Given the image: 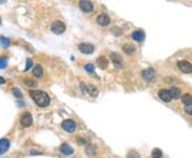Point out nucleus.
Returning <instances> with one entry per match:
<instances>
[{
  "label": "nucleus",
  "instance_id": "obj_24",
  "mask_svg": "<svg viewBox=\"0 0 192 158\" xmlns=\"http://www.w3.org/2000/svg\"><path fill=\"white\" fill-rule=\"evenodd\" d=\"M152 155L154 156V158H161L162 156V152L159 149H154L152 152Z\"/></svg>",
  "mask_w": 192,
  "mask_h": 158
},
{
  "label": "nucleus",
  "instance_id": "obj_31",
  "mask_svg": "<svg viewBox=\"0 0 192 158\" xmlns=\"http://www.w3.org/2000/svg\"><path fill=\"white\" fill-rule=\"evenodd\" d=\"M185 111H186V113L189 114V116H192V105L186 106L185 107Z\"/></svg>",
  "mask_w": 192,
  "mask_h": 158
},
{
  "label": "nucleus",
  "instance_id": "obj_34",
  "mask_svg": "<svg viewBox=\"0 0 192 158\" xmlns=\"http://www.w3.org/2000/svg\"><path fill=\"white\" fill-rule=\"evenodd\" d=\"M0 23H1V18H0Z\"/></svg>",
  "mask_w": 192,
  "mask_h": 158
},
{
  "label": "nucleus",
  "instance_id": "obj_3",
  "mask_svg": "<svg viewBox=\"0 0 192 158\" xmlns=\"http://www.w3.org/2000/svg\"><path fill=\"white\" fill-rule=\"evenodd\" d=\"M62 128H63L65 132L67 133H74L76 130V123H75L73 120L69 119V120H64L61 124Z\"/></svg>",
  "mask_w": 192,
  "mask_h": 158
},
{
  "label": "nucleus",
  "instance_id": "obj_4",
  "mask_svg": "<svg viewBox=\"0 0 192 158\" xmlns=\"http://www.w3.org/2000/svg\"><path fill=\"white\" fill-rule=\"evenodd\" d=\"M32 123H33V119H32V116L29 112H26V113H24L23 116L20 117V124L23 127H29L32 125Z\"/></svg>",
  "mask_w": 192,
  "mask_h": 158
},
{
  "label": "nucleus",
  "instance_id": "obj_9",
  "mask_svg": "<svg viewBox=\"0 0 192 158\" xmlns=\"http://www.w3.org/2000/svg\"><path fill=\"white\" fill-rule=\"evenodd\" d=\"M155 76H156V73H155V71H154L153 68H146V69H144V71L142 72V77L145 80H147V81L153 80L154 78H155Z\"/></svg>",
  "mask_w": 192,
  "mask_h": 158
},
{
  "label": "nucleus",
  "instance_id": "obj_23",
  "mask_svg": "<svg viewBox=\"0 0 192 158\" xmlns=\"http://www.w3.org/2000/svg\"><path fill=\"white\" fill-rule=\"evenodd\" d=\"M24 84H25L27 87H29V88H34V87H36V85H37V82L34 81V80H31V79L24 80Z\"/></svg>",
  "mask_w": 192,
  "mask_h": 158
},
{
  "label": "nucleus",
  "instance_id": "obj_30",
  "mask_svg": "<svg viewBox=\"0 0 192 158\" xmlns=\"http://www.w3.org/2000/svg\"><path fill=\"white\" fill-rule=\"evenodd\" d=\"M13 93H14V96H16L17 98H21V97H23V93H21V91L19 89H17V88L13 90Z\"/></svg>",
  "mask_w": 192,
  "mask_h": 158
},
{
  "label": "nucleus",
  "instance_id": "obj_20",
  "mask_svg": "<svg viewBox=\"0 0 192 158\" xmlns=\"http://www.w3.org/2000/svg\"><path fill=\"white\" fill-rule=\"evenodd\" d=\"M32 73H33V75L36 77H39V78H41V77L43 76V68L41 65H36L33 68V69H32Z\"/></svg>",
  "mask_w": 192,
  "mask_h": 158
},
{
  "label": "nucleus",
  "instance_id": "obj_16",
  "mask_svg": "<svg viewBox=\"0 0 192 158\" xmlns=\"http://www.w3.org/2000/svg\"><path fill=\"white\" fill-rule=\"evenodd\" d=\"M97 64L102 69H106L108 66V59L106 57H99L97 59Z\"/></svg>",
  "mask_w": 192,
  "mask_h": 158
},
{
  "label": "nucleus",
  "instance_id": "obj_32",
  "mask_svg": "<svg viewBox=\"0 0 192 158\" xmlns=\"http://www.w3.org/2000/svg\"><path fill=\"white\" fill-rule=\"evenodd\" d=\"M80 87H81V91H82V92H86V87H85V84H82V82H81Z\"/></svg>",
  "mask_w": 192,
  "mask_h": 158
},
{
  "label": "nucleus",
  "instance_id": "obj_27",
  "mask_svg": "<svg viewBox=\"0 0 192 158\" xmlns=\"http://www.w3.org/2000/svg\"><path fill=\"white\" fill-rule=\"evenodd\" d=\"M7 64H8L7 58H4V57H0V69L4 68L5 66H7Z\"/></svg>",
  "mask_w": 192,
  "mask_h": 158
},
{
  "label": "nucleus",
  "instance_id": "obj_2",
  "mask_svg": "<svg viewBox=\"0 0 192 158\" xmlns=\"http://www.w3.org/2000/svg\"><path fill=\"white\" fill-rule=\"evenodd\" d=\"M50 29H51V31H52L53 33L58 34V35H59V34H62L64 31H65L66 27H65V25H64L63 23H62V21L56 20V21H53V23L51 24Z\"/></svg>",
  "mask_w": 192,
  "mask_h": 158
},
{
  "label": "nucleus",
  "instance_id": "obj_22",
  "mask_svg": "<svg viewBox=\"0 0 192 158\" xmlns=\"http://www.w3.org/2000/svg\"><path fill=\"white\" fill-rule=\"evenodd\" d=\"M85 152L89 156H94V155L96 154V148L94 145H89V146H86Z\"/></svg>",
  "mask_w": 192,
  "mask_h": 158
},
{
  "label": "nucleus",
  "instance_id": "obj_17",
  "mask_svg": "<svg viewBox=\"0 0 192 158\" xmlns=\"http://www.w3.org/2000/svg\"><path fill=\"white\" fill-rule=\"evenodd\" d=\"M182 101H183V104H185V106L192 105V96H191V94L186 93V94L182 95Z\"/></svg>",
  "mask_w": 192,
  "mask_h": 158
},
{
  "label": "nucleus",
  "instance_id": "obj_12",
  "mask_svg": "<svg viewBox=\"0 0 192 158\" xmlns=\"http://www.w3.org/2000/svg\"><path fill=\"white\" fill-rule=\"evenodd\" d=\"M10 148V141L8 139H1L0 140V155L4 154Z\"/></svg>",
  "mask_w": 192,
  "mask_h": 158
},
{
  "label": "nucleus",
  "instance_id": "obj_18",
  "mask_svg": "<svg viewBox=\"0 0 192 158\" xmlns=\"http://www.w3.org/2000/svg\"><path fill=\"white\" fill-rule=\"evenodd\" d=\"M134 50H136V48H134V45L129 44V43H127L123 46V52H126L127 55H131L132 52H134Z\"/></svg>",
  "mask_w": 192,
  "mask_h": 158
},
{
  "label": "nucleus",
  "instance_id": "obj_29",
  "mask_svg": "<svg viewBox=\"0 0 192 158\" xmlns=\"http://www.w3.org/2000/svg\"><path fill=\"white\" fill-rule=\"evenodd\" d=\"M32 63H33V61H32L30 58L27 59V64H26V68H25V69H24V71H25V72L29 71V69L32 68Z\"/></svg>",
  "mask_w": 192,
  "mask_h": 158
},
{
  "label": "nucleus",
  "instance_id": "obj_33",
  "mask_svg": "<svg viewBox=\"0 0 192 158\" xmlns=\"http://www.w3.org/2000/svg\"><path fill=\"white\" fill-rule=\"evenodd\" d=\"M5 84V79L3 78V77L0 76V84Z\"/></svg>",
  "mask_w": 192,
  "mask_h": 158
},
{
  "label": "nucleus",
  "instance_id": "obj_7",
  "mask_svg": "<svg viewBox=\"0 0 192 158\" xmlns=\"http://www.w3.org/2000/svg\"><path fill=\"white\" fill-rule=\"evenodd\" d=\"M78 49L85 55H90V53L94 52V46L90 43H82V44H79Z\"/></svg>",
  "mask_w": 192,
  "mask_h": 158
},
{
  "label": "nucleus",
  "instance_id": "obj_11",
  "mask_svg": "<svg viewBox=\"0 0 192 158\" xmlns=\"http://www.w3.org/2000/svg\"><path fill=\"white\" fill-rule=\"evenodd\" d=\"M60 152L63 155H65V156H69V155H72L74 153V150H73L71 145H69V144H66V143H63V144H61V146H60Z\"/></svg>",
  "mask_w": 192,
  "mask_h": 158
},
{
  "label": "nucleus",
  "instance_id": "obj_25",
  "mask_svg": "<svg viewBox=\"0 0 192 158\" xmlns=\"http://www.w3.org/2000/svg\"><path fill=\"white\" fill-rule=\"evenodd\" d=\"M127 158H140V155L137 151L131 150V151L128 153V155H127Z\"/></svg>",
  "mask_w": 192,
  "mask_h": 158
},
{
  "label": "nucleus",
  "instance_id": "obj_21",
  "mask_svg": "<svg viewBox=\"0 0 192 158\" xmlns=\"http://www.w3.org/2000/svg\"><path fill=\"white\" fill-rule=\"evenodd\" d=\"M11 44L10 40L8 37H4V36H0V45H1L3 48H7L9 47Z\"/></svg>",
  "mask_w": 192,
  "mask_h": 158
},
{
  "label": "nucleus",
  "instance_id": "obj_26",
  "mask_svg": "<svg viewBox=\"0 0 192 158\" xmlns=\"http://www.w3.org/2000/svg\"><path fill=\"white\" fill-rule=\"evenodd\" d=\"M111 32H112L113 34H114L115 36H120L121 34H122V29L115 26V27H113V28L111 29Z\"/></svg>",
  "mask_w": 192,
  "mask_h": 158
},
{
  "label": "nucleus",
  "instance_id": "obj_10",
  "mask_svg": "<svg viewBox=\"0 0 192 158\" xmlns=\"http://www.w3.org/2000/svg\"><path fill=\"white\" fill-rule=\"evenodd\" d=\"M158 96L160 100H162L163 101H167V103H169V101H171L172 97H171V94H170L169 90H160L158 92Z\"/></svg>",
  "mask_w": 192,
  "mask_h": 158
},
{
  "label": "nucleus",
  "instance_id": "obj_19",
  "mask_svg": "<svg viewBox=\"0 0 192 158\" xmlns=\"http://www.w3.org/2000/svg\"><path fill=\"white\" fill-rule=\"evenodd\" d=\"M86 92H88L91 96H94V97H96V96L98 95V90L96 89L95 85H92V84L86 87Z\"/></svg>",
  "mask_w": 192,
  "mask_h": 158
},
{
  "label": "nucleus",
  "instance_id": "obj_1",
  "mask_svg": "<svg viewBox=\"0 0 192 158\" xmlns=\"http://www.w3.org/2000/svg\"><path fill=\"white\" fill-rule=\"evenodd\" d=\"M30 96L33 98V101L36 103L37 106L40 107H47L50 104V97L44 91L34 90L30 92Z\"/></svg>",
  "mask_w": 192,
  "mask_h": 158
},
{
  "label": "nucleus",
  "instance_id": "obj_8",
  "mask_svg": "<svg viewBox=\"0 0 192 158\" xmlns=\"http://www.w3.org/2000/svg\"><path fill=\"white\" fill-rule=\"evenodd\" d=\"M97 23L99 24L102 27H106L109 25L110 23V18L109 16H108L106 13H101V14H99L97 16Z\"/></svg>",
  "mask_w": 192,
  "mask_h": 158
},
{
  "label": "nucleus",
  "instance_id": "obj_6",
  "mask_svg": "<svg viewBox=\"0 0 192 158\" xmlns=\"http://www.w3.org/2000/svg\"><path fill=\"white\" fill-rule=\"evenodd\" d=\"M79 7H80V9L85 13H90L94 10L93 3H92L91 1H89V0H81L79 2Z\"/></svg>",
  "mask_w": 192,
  "mask_h": 158
},
{
  "label": "nucleus",
  "instance_id": "obj_14",
  "mask_svg": "<svg viewBox=\"0 0 192 158\" xmlns=\"http://www.w3.org/2000/svg\"><path fill=\"white\" fill-rule=\"evenodd\" d=\"M132 39L137 42H141L143 39H144V33L141 31V30H137L134 32H132V35H131Z\"/></svg>",
  "mask_w": 192,
  "mask_h": 158
},
{
  "label": "nucleus",
  "instance_id": "obj_5",
  "mask_svg": "<svg viewBox=\"0 0 192 158\" xmlns=\"http://www.w3.org/2000/svg\"><path fill=\"white\" fill-rule=\"evenodd\" d=\"M178 68H179L180 71L183 73H186V74H190L192 72V64L188 61H185V60H182L177 63Z\"/></svg>",
  "mask_w": 192,
  "mask_h": 158
},
{
  "label": "nucleus",
  "instance_id": "obj_15",
  "mask_svg": "<svg viewBox=\"0 0 192 158\" xmlns=\"http://www.w3.org/2000/svg\"><path fill=\"white\" fill-rule=\"evenodd\" d=\"M111 60L112 62L115 64V66H118V68H121V63H122V57L120 55H118V53H114L112 52L111 53Z\"/></svg>",
  "mask_w": 192,
  "mask_h": 158
},
{
  "label": "nucleus",
  "instance_id": "obj_13",
  "mask_svg": "<svg viewBox=\"0 0 192 158\" xmlns=\"http://www.w3.org/2000/svg\"><path fill=\"white\" fill-rule=\"evenodd\" d=\"M170 94H171V97L172 98H175V100H177V98L182 97V92H180V90L178 89L176 87H172L171 90L169 91Z\"/></svg>",
  "mask_w": 192,
  "mask_h": 158
},
{
  "label": "nucleus",
  "instance_id": "obj_28",
  "mask_svg": "<svg viewBox=\"0 0 192 158\" xmlns=\"http://www.w3.org/2000/svg\"><path fill=\"white\" fill-rule=\"evenodd\" d=\"M85 68L86 72H89V73H94V68H94L93 64L89 63V64H85Z\"/></svg>",
  "mask_w": 192,
  "mask_h": 158
}]
</instances>
